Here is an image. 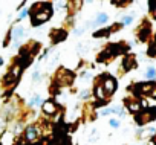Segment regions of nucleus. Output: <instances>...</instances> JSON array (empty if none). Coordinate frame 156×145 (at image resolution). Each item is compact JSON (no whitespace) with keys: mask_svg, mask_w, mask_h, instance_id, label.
I'll return each instance as SVG.
<instances>
[{"mask_svg":"<svg viewBox=\"0 0 156 145\" xmlns=\"http://www.w3.org/2000/svg\"><path fill=\"white\" fill-rule=\"evenodd\" d=\"M26 137H28L29 140L35 139V137H37V128H35V127H29V128L26 130Z\"/></svg>","mask_w":156,"mask_h":145,"instance_id":"7ed1b4c3","label":"nucleus"},{"mask_svg":"<svg viewBox=\"0 0 156 145\" xmlns=\"http://www.w3.org/2000/svg\"><path fill=\"white\" fill-rule=\"evenodd\" d=\"M132 23V17H126L124 19V25H130Z\"/></svg>","mask_w":156,"mask_h":145,"instance_id":"0eeeda50","label":"nucleus"},{"mask_svg":"<svg viewBox=\"0 0 156 145\" xmlns=\"http://www.w3.org/2000/svg\"><path fill=\"white\" fill-rule=\"evenodd\" d=\"M138 109H139V107H138V104H132V105H130V110H132V112H136Z\"/></svg>","mask_w":156,"mask_h":145,"instance_id":"6e6552de","label":"nucleus"},{"mask_svg":"<svg viewBox=\"0 0 156 145\" xmlns=\"http://www.w3.org/2000/svg\"><path fill=\"white\" fill-rule=\"evenodd\" d=\"M154 75H156V70H154V69H148V72H147V77H148V78H153Z\"/></svg>","mask_w":156,"mask_h":145,"instance_id":"39448f33","label":"nucleus"},{"mask_svg":"<svg viewBox=\"0 0 156 145\" xmlns=\"http://www.w3.org/2000/svg\"><path fill=\"white\" fill-rule=\"evenodd\" d=\"M110 124H112V125H113V127H118V121H115V119H113V121H112V122H110Z\"/></svg>","mask_w":156,"mask_h":145,"instance_id":"1a4fd4ad","label":"nucleus"},{"mask_svg":"<svg viewBox=\"0 0 156 145\" xmlns=\"http://www.w3.org/2000/svg\"><path fill=\"white\" fill-rule=\"evenodd\" d=\"M23 35V29L22 28H16L14 29V38H20Z\"/></svg>","mask_w":156,"mask_h":145,"instance_id":"20e7f679","label":"nucleus"},{"mask_svg":"<svg viewBox=\"0 0 156 145\" xmlns=\"http://www.w3.org/2000/svg\"><path fill=\"white\" fill-rule=\"evenodd\" d=\"M106 20H107V16H106V14H100V16H98V22H100V23H104Z\"/></svg>","mask_w":156,"mask_h":145,"instance_id":"423d86ee","label":"nucleus"},{"mask_svg":"<svg viewBox=\"0 0 156 145\" xmlns=\"http://www.w3.org/2000/svg\"><path fill=\"white\" fill-rule=\"evenodd\" d=\"M103 87H104V90H107V92H109V95H110V93H113V92H115L116 84H115V81H113L112 78H107V80L104 81V86H103Z\"/></svg>","mask_w":156,"mask_h":145,"instance_id":"f257e3e1","label":"nucleus"},{"mask_svg":"<svg viewBox=\"0 0 156 145\" xmlns=\"http://www.w3.org/2000/svg\"><path fill=\"white\" fill-rule=\"evenodd\" d=\"M43 110H44V113H48V115H52V113H55L57 107H55L52 102H44V104H43Z\"/></svg>","mask_w":156,"mask_h":145,"instance_id":"f03ea898","label":"nucleus"},{"mask_svg":"<svg viewBox=\"0 0 156 145\" xmlns=\"http://www.w3.org/2000/svg\"><path fill=\"white\" fill-rule=\"evenodd\" d=\"M2 63H3V61H2V58H0V64H2Z\"/></svg>","mask_w":156,"mask_h":145,"instance_id":"9b49d317","label":"nucleus"},{"mask_svg":"<svg viewBox=\"0 0 156 145\" xmlns=\"http://www.w3.org/2000/svg\"><path fill=\"white\" fill-rule=\"evenodd\" d=\"M26 14H28V11H26V9H25V11H22V14H20V17H25V16H26Z\"/></svg>","mask_w":156,"mask_h":145,"instance_id":"9d476101","label":"nucleus"}]
</instances>
